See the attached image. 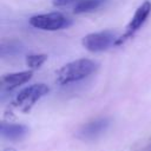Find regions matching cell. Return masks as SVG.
Segmentation results:
<instances>
[{
  "label": "cell",
  "instance_id": "cell-1",
  "mask_svg": "<svg viewBox=\"0 0 151 151\" xmlns=\"http://www.w3.org/2000/svg\"><path fill=\"white\" fill-rule=\"evenodd\" d=\"M98 64L91 59H78L64 65L57 72V83L60 85H68L87 78L96 72Z\"/></svg>",
  "mask_w": 151,
  "mask_h": 151
},
{
  "label": "cell",
  "instance_id": "cell-2",
  "mask_svg": "<svg viewBox=\"0 0 151 151\" xmlns=\"http://www.w3.org/2000/svg\"><path fill=\"white\" fill-rule=\"evenodd\" d=\"M50 88L47 85L40 83V84H33L31 86H27L22 88L15 97L13 104L15 107L20 109L22 112H28L32 106L44 96L48 93Z\"/></svg>",
  "mask_w": 151,
  "mask_h": 151
},
{
  "label": "cell",
  "instance_id": "cell-3",
  "mask_svg": "<svg viewBox=\"0 0 151 151\" xmlns=\"http://www.w3.org/2000/svg\"><path fill=\"white\" fill-rule=\"evenodd\" d=\"M28 22L32 27L41 31H58L71 25V21L58 12L33 15L29 18Z\"/></svg>",
  "mask_w": 151,
  "mask_h": 151
},
{
  "label": "cell",
  "instance_id": "cell-4",
  "mask_svg": "<svg viewBox=\"0 0 151 151\" xmlns=\"http://www.w3.org/2000/svg\"><path fill=\"white\" fill-rule=\"evenodd\" d=\"M150 13H151V2H150V1H144V2L137 8V11L134 12L133 17L131 18L130 22H129L127 26H126L125 32L123 33V35L118 37V39H117V41H116V45H122V44H124L127 39L132 38V37L142 28V26L145 24V21L147 20Z\"/></svg>",
  "mask_w": 151,
  "mask_h": 151
},
{
  "label": "cell",
  "instance_id": "cell-5",
  "mask_svg": "<svg viewBox=\"0 0 151 151\" xmlns=\"http://www.w3.org/2000/svg\"><path fill=\"white\" fill-rule=\"evenodd\" d=\"M118 37L112 31H101L90 33L81 40L83 46L90 52H101L107 50L111 45H116Z\"/></svg>",
  "mask_w": 151,
  "mask_h": 151
},
{
  "label": "cell",
  "instance_id": "cell-6",
  "mask_svg": "<svg viewBox=\"0 0 151 151\" xmlns=\"http://www.w3.org/2000/svg\"><path fill=\"white\" fill-rule=\"evenodd\" d=\"M110 120L107 118H98L87 124H85L78 132L79 137L83 139H94L99 137L109 127Z\"/></svg>",
  "mask_w": 151,
  "mask_h": 151
},
{
  "label": "cell",
  "instance_id": "cell-7",
  "mask_svg": "<svg viewBox=\"0 0 151 151\" xmlns=\"http://www.w3.org/2000/svg\"><path fill=\"white\" fill-rule=\"evenodd\" d=\"M31 78H32V71H21V72L5 74L1 78V83L6 90H13V88L27 83Z\"/></svg>",
  "mask_w": 151,
  "mask_h": 151
},
{
  "label": "cell",
  "instance_id": "cell-8",
  "mask_svg": "<svg viewBox=\"0 0 151 151\" xmlns=\"http://www.w3.org/2000/svg\"><path fill=\"white\" fill-rule=\"evenodd\" d=\"M28 132L27 126L21 124H6L2 123L0 127V133L4 138L8 140H20Z\"/></svg>",
  "mask_w": 151,
  "mask_h": 151
},
{
  "label": "cell",
  "instance_id": "cell-9",
  "mask_svg": "<svg viewBox=\"0 0 151 151\" xmlns=\"http://www.w3.org/2000/svg\"><path fill=\"white\" fill-rule=\"evenodd\" d=\"M106 0H80L76 4L73 12L76 14H83V13H88L92 11L98 9L101 5H104Z\"/></svg>",
  "mask_w": 151,
  "mask_h": 151
},
{
  "label": "cell",
  "instance_id": "cell-10",
  "mask_svg": "<svg viewBox=\"0 0 151 151\" xmlns=\"http://www.w3.org/2000/svg\"><path fill=\"white\" fill-rule=\"evenodd\" d=\"M46 60H47V55H46V54H42V53L28 54V55L26 57V65H27L29 68L35 70V68H39Z\"/></svg>",
  "mask_w": 151,
  "mask_h": 151
},
{
  "label": "cell",
  "instance_id": "cell-11",
  "mask_svg": "<svg viewBox=\"0 0 151 151\" xmlns=\"http://www.w3.org/2000/svg\"><path fill=\"white\" fill-rule=\"evenodd\" d=\"M21 47L18 42H13V41H8V42H2L1 45V55L6 57V55H14L18 52H20Z\"/></svg>",
  "mask_w": 151,
  "mask_h": 151
},
{
  "label": "cell",
  "instance_id": "cell-12",
  "mask_svg": "<svg viewBox=\"0 0 151 151\" xmlns=\"http://www.w3.org/2000/svg\"><path fill=\"white\" fill-rule=\"evenodd\" d=\"M80 0H53V5L55 7H63V6H66V5H70V4H73V2H78Z\"/></svg>",
  "mask_w": 151,
  "mask_h": 151
},
{
  "label": "cell",
  "instance_id": "cell-13",
  "mask_svg": "<svg viewBox=\"0 0 151 151\" xmlns=\"http://www.w3.org/2000/svg\"><path fill=\"white\" fill-rule=\"evenodd\" d=\"M4 151H15L14 149H12V147H7V149H5Z\"/></svg>",
  "mask_w": 151,
  "mask_h": 151
}]
</instances>
